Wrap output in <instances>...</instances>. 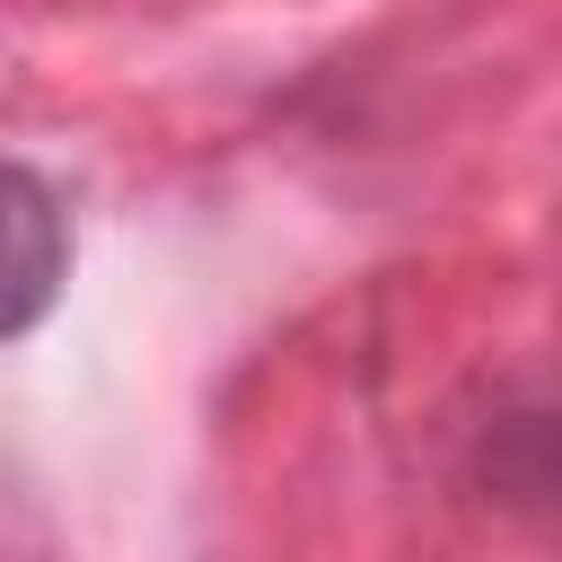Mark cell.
<instances>
[{"label":"cell","mask_w":562,"mask_h":562,"mask_svg":"<svg viewBox=\"0 0 562 562\" xmlns=\"http://www.w3.org/2000/svg\"><path fill=\"white\" fill-rule=\"evenodd\" d=\"M70 281V220H61V193L0 158V342L26 334Z\"/></svg>","instance_id":"1"}]
</instances>
